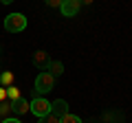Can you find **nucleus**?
<instances>
[{
    "instance_id": "1",
    "label": "nucleus",
    "mask_w": 132,
    "mask_h": 123,
    "mask_svg": "<svg viewBox=\"0 0 132 123\" xmlns=\"http://www.w3.org/2000/svg\"><path fill=\"white\" fill-rule=\"evenodd\" d=\"M24 29H27V18H24L22 13H9L5 18V31H9V33H20Z\"/></svg>"
},
{
    "instance_id": "2",
    "label": "nucleus",
    "mask_w": 132,
    "mask_h": 123,
    "mask_svg": "<svg viewBox=\"0 0 132 123\" xmlns=\"http://www.w3.org/2000/svg\"><path fill=\"white\" fill-rule=\"evenodd\" d=\"M55 88V77L51 73H40L35 77V90H38V95H44V92H51Z\"/></svg>"
},
{
    "instance_id": "3",
    "label": "nucleus",
    "mask_w": 132,
    "mask_h": 123,
    "mask_svg": "<svg viewBox=\"0 0 132 123\" xmlns=\"http://www.w3.org/2000/svg\"><path fill=\"white\" fill-rule=\"evenodd\" d=\"M29 106H31V112L35 114L38 119L51 112V101H48V99H44V97H35L33 101H29Z\"/></svg>"
},
{
    "instance_id": "4",
    "label": "nucleus",
    "mask_w": 132,
    "mask_h": 123,
    "mask_svg": "<svg viewBox=\"0 0 132 123\" xmlns=\"http://www.w3.org/2000/svg\"><path fill=\"white\" fill-rule=\"evenodd\" d=\"M79 9H81V2H79V0H64L62 7H60V11H62L64 18H75V15L79 13Z\"/></svg>"
},
{
    "instance_id": "5",
    "label": "nucleus",
    "mask_w": 132,
    "mask_h": 123,
    "mask_svg": "<svg viewBox=\"0 0 132 123\" xmlns=\"http://www.w3.org/2000/svg\"><path fill=\"white\" fill-rule=\"evenodd\" d=\"M51 112L55 114L57 119H62L64 114H68V103H66L64 99H55V101L51 103Z\"/></svg>"
},
{
    "instance_id": "6",
    "label": "nucleus",
    "mask_w": 132,
    "mask_h": 123,
    "mask_svg": "<svg viewBox=\"0 0 132 123\" xmlns=\"http://www.w3.org/2000/svg\"><path fill=\"white\" fill-rule=\"evenodd\" d=\"M48 53L46 51H35L33 53V64L40 68V71H44V68H48Z\"/></svg>"
},
{
    "instance_id": "7",
    "label": "nucleus",
    "mask_w": 132,
    "mask_h": 123,
    "mask_svg": "<svg viewBox=\"0 0 132 123\" xmlns=\"http://www.w3.org/2000/svg\"><path fill=\"white\" fill-rule=\"evenodd\" d=\"M13 112H18V114L31 112V106H29V101H27V99H22V97H20L18 101H13Z\"/></svg>"
},
{
    "instance_id": "8",
    "label": "nucleus",
    "mask_w": 132,
    "mask_h": 123,
    "mask_svg": "<svg viewBox=\"0 0 132 123\" xmlns=\"http://www.w3.org/2000/svg\"><path fill=\"white\" fill-rule=\"evenodd\" d=\"M48 71H51V75L53 77H60L62 73H64V64H62V61H48Z\"/></svg>"
},
{
    "instance_id": "9",
    "label": "nucleus",
    "mask_w": 132,
    "mask_h": 123,
    "mask_svg": "<svg viewBox=\"0 0 132 123\" xmlns=\"http://www.w3.org/2000/svg\"><path fill=\"white\" fill-rule=\"evenodd\" d=\"M0 84H2V88L13 86V73H11V71H5L2 75H0Z\"/></svg>"
},
{
    "instance_id": "10",
    "label": "nucleus",
    "mask_w": 132,
    "mask_h": 123,
    "mask_svg": "<svg viewBox=\"0 0 132 123\" xmlns=\"http://www.w3.org/2000/svg\"><path fill=\"white\" fill-rule=\"evenodd\" d=\"M7 99H11V101L20 99V90L15 88V86H9V88H7Z\"/></svg>"
},
{
    "instance_id": "11",
    "label": "nucleus",
    "mask_w": 132,
    "mask_h": 123,
    "mask_svg": "<svg viewBox=\"0 0 132 123\" xmlns=\"http://www.w3.org/2000/svg\"><path fill=\"white\" fill-rule=\"evenodd\" d=\"M38 123H60V119H57L53 112H48V114H44V117H40Z\"/></svg>"
},
{
    "instance_id": "12",
    "label": "nucleus",
    "mask_w": 132,
    "mask_h": 123,
    "mask_svg": "<svg viewBox=\"0 0 132 123\" xmlns=\"http://www.w3.org/2000/svg\"><path fill=\"white\" fill-rule=\"evenodd\" d=\"M60 123H81V119H79V117H75V114H71V112H68V114H64V117L60 119Z\"/></svg>"
},
{
    "instance_id": "13",
    "label": "nucleus",
    "mask_w": 132,
    "mask_h": 123,
    "mask_svg": "<svg viewBox=\"0 0 132 123\" xmlns=\"http://www.w3.org/2000/svg\"><path fill=\"white\" fill-rule=\"evenodd\" d=\"M44 2H46L48 7H53V9H60V7H62V2H64V0H44Z\"/></svg>"
},
{
    "instance_id": "14",
    "label": "nucleus",
    "mask_w": 132,
    "mask_h": 123,
    "mask_svg": "<svg viewBox=\"0 0 132 123\" xmlns=\"http://www.w3.org/2000/svg\"><path fill=\"white\" fill-rule=\"evenodd\" d=\"M7 101V88H0V103Z\"/></svg>"
},
{
    "instance_id": "15",
    "label": "nucleus",
    "mask_w": 132,
    "mask_h": 123,
    "mask_svg": "<svg viewBox=\"0 0 132 123\" xmlns=\"http://www.w3.org/2000/svg\"><path fill=\"white\" fill-rule=\"evenodd\" d=\"M2 123H22V121H18V119H2Z\"/></svg>"
},
{
    "instance_id": "16",
    "label": "nucleus",
    "mask_w": 132,
    "mask_h": 123,
    "mask_svg": "<svg viewBox=\"0 0 132 123\" xmlns=\"http://www.w3.org/2000/svg\"><path fill=\"white\" fill-rule=\"evenodd\" d=\"M81 5H93V0H79Z\"/></svg>"
},
{
    "instance_id": "17",
    "label": "nucleus",
    "mask_w": 132,
    "mask_h": 123,
    "mask_svg": "<svg viewBox=\"0 0 132 123\" xmlns=\"http://www.w3.org/2000/svg\"><path fill=\"white\" fill-rule=\"evenodd\" d=\"M0 2H2V5H11V2H13V0H0Z\"/></svg>"
}]
</instances>
